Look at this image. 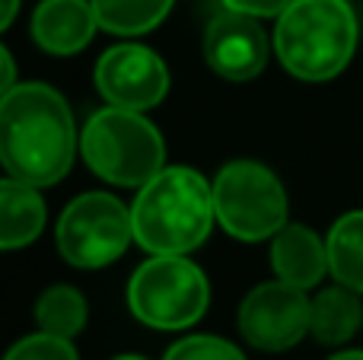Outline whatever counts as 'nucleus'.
I'll return each mask as SVG.
<instances>
[{"label":"nucleus","instance_id":"2","mask_svg":"<svg viewBox=\"0 0 363 360\" xmlns=\"http://www.w3.org/2000/svg\"><path fill=\"white\" fill-rule=\"evenodd\" d=\"M213 220V191L198 169L163 166L131 204L134 242L150 255H188L204 246Z\"/></svg>","mask_w":363,"mask_h":360},{"label":"nucleus","instance_id":"5","mask_svg":"<svg viewBox=\"0 0 363 360\" xmlns=\"http://www.w3.org/2000/svg\"><path fill=\"white\" fill-rule=\"evenodd\" d=\"M211 303L207 274L185 255H153L128 281L134 319L160 332L191 329Z\"/></svg>","mask_w":363,"mask_h":360},{"label":"nucleus","instance_id":"23","mask_svg":"<svg viewBox=\"0 0 363 360\" xmlns=\"http://www.w3.org/2000/svg\"><path fill=\"white\" fill-rule=\"evenodd\" d=\"M328 360H363V351H341V354H335Z\"/></svg>","mask_w":363,"mask_h":360},{"label":"nucleus","instance_id":"4","mask_svg":"<svg viewBox=\"0 0 363 360\" xmlns=\"http://www.w3.org/2000/svg\"><path fill=\"white\" fill-rule=\"evenodd\" d=\"M80 153L86 166L108 185L140 189L166 166V144L144 112L99 108L80 131Z\"/></svg>","mask_w":363,"mask_h":360},{"label":"nucleus","instance_id":"11","mask_svg":"<svg viewBox=\"0 0 363 360\" xmlns=\"http://www.w3.org/2000/svg\"><path fill=\"white\" fill-rule=\"evenodd\" d=\"M29 29L45 55L70 57L93 42L99 19L89 0H42L32 13Z\"/></svg>","mask_w":363,"mask_h":360},{"label":"nucleus","instance_id":"20","mask_svg":"<svg viewBox=\"0 0 363 360\" xmlns=\"http://www.w3.org/2000/svg\"><path fill=\"white\" fill-rule=\"evenodd\" d=\"M294 0H223L226 10H239V13H249V16H281Z\"/></svg>","mask_w":363,"mask_h":360},{"label":"nucleus","instance_id":"15","mask_svg":"<svg viewBox=\"0 0 363 360\" xmlns=\"http://www.w3.org/2000/svg\"><path fill=\"white\" fill-rule=\"evenodd\" d=\"M328 274L335 284H345L363 293V210L338 217L325 236Z\"/></svg>","mask_w":363,"mask_h":360},{"label":"nucleus","instance_id":"16","mask_svg":"<svg viewBox=\"0 0 363 360\" xmlns=\"http://www.w3.org/2000/svg\"><path fill=\"white\" fill-rule=\"evenodd\" d=\"M89 4H93L102 32L134 38L157 29L169 16L176 0H89Z\"/></svg>","mask_w":363,"mask_h":360},{"label":"nucleus","instance_id":"13","mask_svg":"<svg viewBox=\"0 0 363 360\" xmlns=\"http://www.w3.org/2000/svg\"><path fill=\"white\" fill-rule=\"evenodd\" d=\"M48 223V208L35 185L23 179H0V252L26 249L42 236Z\"/></svg>","mask_w":363,"mask_h":360},{"label":"nucleus","instance_id":"24","mask_svg":"<svg viewBox=\"0 0 363 360\" xmlns=\"http://www.w3.org/2000/svg\"><path fill=\"white\" fill-rule=\"evenodd\" d=\"M112 360H147V357H140V354H121V357H112Z\"/></svg>","mask_w":363,"mask_h":360},{"label":"nucleus","instance_id":"19","mask_svg":"<svg viewBox=\"0 0 363 360\" xmlns=\"http://www.w3.org/2000/svg\"><path fill=\"white\" fill-rule=\"evenodd\" d=\"M163 360H245L233 342L217 335H188L163 354Z\"/></svg>","mask_w":363,"mask_h":360},{"label":"nucleus","instance_id":"9","mask_svg":"<svg viewBox=\"0 0 363 360\" xmlns=\"http://www.w3.org/2000/svg\"><path fill=\"white\" fill-rule=\"evenodd\" d=\"M93 80L99 96L115 108L150 112L169 93V67L153 48L121 42L96 61Z\"/></svg>","mask_w":363,"mask_h":360},{"label":"nucleus","instance_id":"8","mask_svg":"<svg viewBox=\"0 0 363 360\" xmlns=\"http://www.w3.org/2000/svg\"><path fill=\"white\" fill-rule=\"evenodd\" d=\"M309 310L313 297L303 287L274 278L252 287L239 303V335L258 351H290L309 335Z\"/></svg>","mask_w":363,"mask_h":360},{"label":"nucleus","instance_id":"14","mask_svg":"<svg viewBox=\"0 0 363 360\" xmlns=\"http://www.w3.org/2000/svg\"><path fill=\"white\" fill-rule=\"evenodd\" d=\"M363 322V306L357 300V291L345 284L325 287L313 297L309 310V335L319 344H345L357 335Z\"/></svg>","mask_w":363,"mask_h":360},{"label":"nucleus","instance_id":"6","mask_svg":"<svg viewBox=\"0 0 363 360\" xmlns=\"http://www.w3.org/2000/svg\"><path fill=\"white\" fill-rule=\"evenodd\" d=\"M213 214L239 242H264L287 223V191L258 159H233L213 176Z\"/></svg>","mask_w":363,"mask_h":360},{"label":"nucleus","instance_id":"22","mask_svg":"<svg viewBox=\"0 0 363 360\" xmlns=\"http://www.w3.org/2000/svg\"><path fill=\"white\" fill-rule=\"evenodd\" d=\"M19 4H23V0H0V32L10 29V23L19 13Z\"/></svg>","mask_w":363,"mask_h":360},{"label":"nucleus","instance_id":"3","mask_svg":"<svg viewBox=\"0 0 363 360\" xmlns=\"http://www.w3.org/2000/svg\"><path fill=\"white\" fill-rule=\"evenodd\" d=\"M357 51V16L347 0H294L277 16L274 55L290 77L325 83Z\"/></svg>","mask_w":363,"mask_h":360},{"label":"nucleus","instance_id":"7","mask_svg":"<svg viewBox=\"0 0 363 360\" xmlns=\"http://www.w3.org/2000/svg\"><path fill=\"white\" fill-rule=\"evenodd\" d=\"M55 240L67 265L83 271L106 268L134 242L131 208L108 191H83L61 210Z\"/></svg>","mask_w":363,"mask_h":360},{"label":"nucleus","instance_id":"21","mask_svg":"<svg viewBox=\"0 0 363 360\" xmlns=\"http://www.w3.org/2000/svg\"><path fill=\"white\" fill-rule=\"evenodd\" d=\"M16 61H13V55L6 51V45H0V96L10 93L13 86H16Z\"/></svg>","mask_w":363,"mask_h":360},{"label":"nucleus","instance_id":"10","mask_svg":"<svg viewBox=\"0 0 363 360\" xmlns=\"http://www.w3.org/2000/svg\"><path fill=\"white\" fill-rule=\"evenodd\" d=\"M271 55V42L264 35L258 16L239 10H223L211 19L204 32V61L217 77L230 83L255 80Z\"/></svg>","mask_w":363,"mask_h":360},{"label":"nucleus","instance_id":"1","mask_svg":"<svg viewBox=\"0 0 363 360\" xmlns=\"http://www.w3.org/2000/svg\"><path fill=\"white\" fill-rule=\"evenodd\" d=\"M77 125L67 99L48 83H16L0 96V166L13 179L48 189L70 172Z\"/></svg>","mask_w":363,"mask_h":360},{"label":"nucleus","instance_id":"12","mask_svg":"<svg viewBox=\"0 0 363 360\" xmlns=\"http://www.w3.org/2000/svg\"><path fill=\"white\" fill-rule=\"evenodd\" d=\"M271 268L274 278L287 281L294 287L313 291L322 284L328 274V249L315 230L303 227V223H284L274 236H271Z\"/></svg>","mask_w":363,"mask_h":360},{"label":"nucleus","instance_id":"17","mask_svg":"<svg viewBox=\"0 0 363 360\" xmlns=\"http://www.w3.org/2000/svg\"><path fill=\"white\" fill-rule=\"evenodd\" d=\"M86 297L70 284H55L38 297L35 303V322L42 332L57 338H70L74 342L83 329H86Z\"/></svg>","mask_w":363,"mask_h":360},{"label":"nucleus","instance_id":"18","mask_svg":"<svg viewBox=\"0 0 363 360\" xmlns=\"http://www.w3.org/2000/svg\"><path fill=\"white\" fill-rule=\"evenodd\" d=\"M4 360H80L70 338H57L38 329L35 335H26L4 354Z\"/></svg>","mask_w":363,"mask_h":360}]
</instances>
